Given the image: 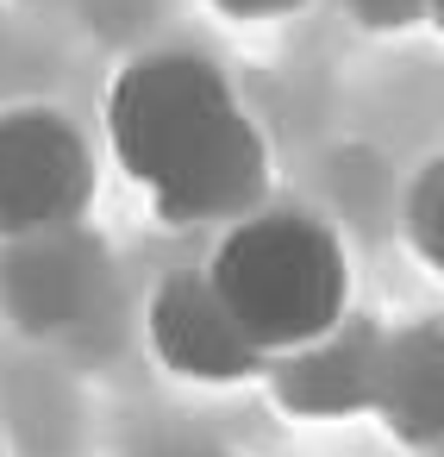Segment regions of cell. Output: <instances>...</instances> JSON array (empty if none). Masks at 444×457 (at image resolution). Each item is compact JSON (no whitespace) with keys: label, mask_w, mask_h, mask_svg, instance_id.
I'll use <instances>...</instances> for the list:
<instances>
[{"label":"cell","mask_w":444,"mask_h":457,"mask_svg":"<svg viewBox=\"0 0 444 457\" xmlns=\"http://www.w3.org/2000/svg\"><path fill=\"white\" fill-rule=\"evenodd\" d=\"M207 282L263 357L294 351L350 313L344 238L300 207H257L232 220L207 263Z\"/></svg>","instance_id":"obj_2"},{"label":"cell","mask_w":444,"mask_h":457,"mask_svg":"<svg viewBox=\"0 0 444 457\" xmlns=\"http://www.w3.org/2000/svg\"><path fill=\"white\" fill-rule=\"evenodd\" d=\"M101 188L88 132L57 107H0V245L63 238Z\"/></svg>","instance_id":"obj_3"},{"label":"cell","mask_w":444,"mask_h":457,"mask_svg":"<svg viewBox=\"0 0 444 457\" xmlns=\"http://www.w3.org/2000/svg\"><path fill=\"white\" fill-rule=\"evenodd\" d=\"M207 7L238 20V26H275V20H294L307 0H207Z\"/></svg>","instance_id":"obj_9"},{"label":"cell","mask_w":444,"mask_h":457,"mask_svg":"<svg viewBox=\"0 0 444 457\" xmlns=\"http://www.w3.org/2000/svg\"><path fill=\"white\" fill-rule=\"evenodd\" d=\"M144 338H151V357L194 388H232V382L263 376V351L238 332V320L213 295L207 270H176L151 288Z\"/></svg>","instance_id":"obj_4"},{"label":"cell","mask_w":444,"mask_h":457,"mask_svg":"<svg viewBox=\"0 0 444 457\" xmlns=\"http://www.w3.org/2000/svg\"><path fill=\"white\" fill-rule=\"evenodd\" d=\"M369 413L407 451H438L444 445V326L438 320L382 326Z\"/></svg>","instance_id":"obj_6"},{"label":"cell","mask_w":444,"mask_h":457,"mask_svg":"<svg viewBox=\"0 0 444 457\" xmlns=\"http://www.w3.org/2000/svg\"><path fill=\"white\" fill-rule=\"evenodd\" d=\"M400 238L425 270H444V157H425L400 201Z\"/></svg>","instance_id":"obj_7"},{"label":"cell","mask_w":444,"mask_h":457,"mask_svg":"<svg viewBox=\"0 0 444 457\" xmlns=\"http://www.w3.org/2000/svg\"><path fill=\"white\" fill-rule=\"evenodd\" d=\"M344 7H350V20L369 26V32H413V26L438 20L444 0H344Z\"/></svg>","instance_id":"obj_8"},{"label":"cell","mask_w":444,"mask_h":457,"mask_svg":"<svg viewBox=\"0 0 444 457\" xmlns=\"http://www.w3.org/2000/svg\"><path fill=\"white\" fill-rule=\"evenodd\" d=\"M107 151L163 226L244 220L269 195V138L232 76L194 51H144L107 88Z\"/></svg>","instance_id":"obj_1"},{"label":"cell","mask_w":444,"mask_h":457,"mask_svg":"<svg viewBox=\"0 0 444 457\" xmlns=\"http://www.w3.org/2000/svg\"><path fill=\"white\" fill-rule=\"evenodd\" d=\"M375 351H382V320L344 313L332 332L263 357V382L275 407L294 420H350V413H369Z\"/></svg>","instance_id":"obj_5"}]
</instances>
